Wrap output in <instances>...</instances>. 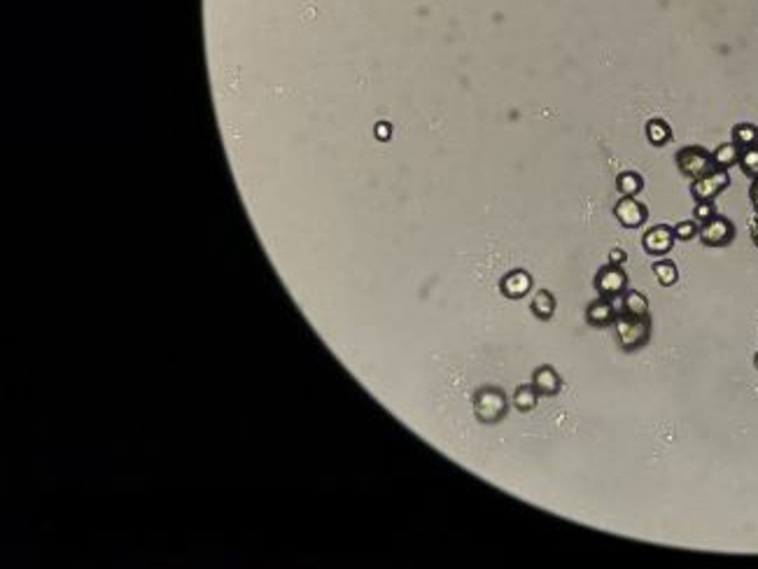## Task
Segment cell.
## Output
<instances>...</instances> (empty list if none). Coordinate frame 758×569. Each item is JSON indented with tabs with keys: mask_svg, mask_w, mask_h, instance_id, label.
<instances>
[{
	"mask_svg": "<svg viewBox=\"0 0 758 569\" xmlns=\"http://www.w3.org/2000/svg\"><path fill=\"white\" fill-rule=\"evenodd\" d=\"M390 135H392V126H390V124H385V122L376 124V138H378V140H387Z\"/></svg>",
	"mask_w": 758,
	"mask_h": 569,
	"instance_id": "obj_24",
	"label": "cell"
},
{
	"mask_svg": "<svg viewBox=\"0 0 758 569\" xmlns=\"http://www.w3.org/2000/svg\"><path fill=\"white\" fill-rule=\"evenodd\" d=\"M677 168L681 170V175H686L689 180H698L704 173L714 168V159L712 152H707L700 145H689L681 147L677 152Z\"/></svg>",
	"mask_w": 758,
	"mask_h": 569,
	"instance_id": "obj_3",
	"label": "cell"
},
{
	"mask_svg": "<svg viewBox=\"0 0 758 569\" xmlns=\"http://www.w3.org/2000/svg\"><path fill=\"white\" fill-rule=\"evenodd\" d=\"M739 154H742V150L735 145V142H726V145H719L716 150L712 152V159H714V166L716 168H733V166L739 164Z\"/></svg>",
	"mask_w": 758,
	"mask_h": 569,
	"instance_id": "obj_14",
	"label": "cell"
},
{
	"mask_svg": "<svg viewBox=\"0 0 758 569\" xmlns=\"http://www.w3.org/2000/svg\"><path fill=\"white\" fill-rule=\"evenodd\" d=\"M537 401H539V394L534 392V388H532L530 383H527V385H518V388H516V392H514V397H511V404H514L516 411H520V413L534 411Z\"/></svg>",
	"mask_w": 758,
	"mask_h": 569,
	"instance_id": "obj_15",
	"label": "cell"
},
{
	"mask_svg": "<svg viewBox=\"0 0 758 569\" xmlns=\"http://www.w3.org/2000/svg\"><path fill=\"white\" fill-rule=\"evenodd\" d=\"M749 199H751V205H754V210H756V215H758V180H751Z\"/></svg>",
	"mask_w": 758,
	"mask_h": 569,
	"instance_id": "obj_25",
	"label": "cell"
},
{
	"mask_svg": "<svg viewBox=\"0 0 758 569\" xmlns=\"http://www.w3.org/2000/svg\"><path fill=\"white\" fill-rule=\"evenodd\" d=\"M737 166L742 168V173L747 175L749 180H758V145L742 150Z\"/></svg>",
	"mask_w": 758,
	"mask_h": 569,
	"instance_id": "obj_20",
	"label": "cell"
},
{
	"mask_svg": "<svg viewBox=\"0 0 758 569\" xmlns=\"http://www.w3.org/2000/svg\"><path fill=\"white\" fill-rule=\"evenodd\" d=\"M530 385L539 397H555L562 392V378L555 366H551V364L537 366V369L532 371Z\"/></svg>",
	"mask_w": 758,
	"mask_h": 569,
	"instance_id": "obj_11",
	"label": "cell"
},
{
	"mask_svg": "<svg viewBox=\"0 0 758 569\" xmlns=\"http://www.w3.org/2000/svg\"><path fill=\"white\" fill-rule=\"evenodd\" d=\"M595 292L597 296H604V299H621V294L628 289V274L616 264H607L602 266L600 271L595 274Z\"/></svg>",
	"mask_w": 758,
	"mask_h": 569,
	"instance_id": "obj_5",
	"label": "cell"
},
{
	"mask_svg": "<svg viewBox=\"0 0 758 569\" xmlns=\"http://www.w3.org/2000/svg\"><path fill=\"white\" fill-rule=\"evenodd\" d=\"M628 262V254L621 250V247H614V250L609 252V264H616V266H623Z\"/></svg>",
	"mask_w": 758,
	"mask_h": 569,
	"instance_id": "obj_23",
	"label": "cell"
},
{
	"mask_svg": "<svg viewBox=\"0 0 758 569\" xmlns=\"http://www.w3.org/2000/svg\"><path fill=\"white\" fill-rule=\"evenodd\" d=\"M728 185H731V175L724 168H714L709 173H704L702 177L693 180L691 185V197L696 199V203H702V201H714L719 194H724Z\"/></svg>",
	"mask_w": 758,
	"mask_h": 569,
	"instance_id": "obj_4",
	"label": "cell"
},
{
	"mask_svg": "<svg viewBox=\"0 0 758 569\" xmlns=\"http://www.w3.org/2000/svg\"><path fill=\"white\" fill-rule=\"evenodd\" d=\"M621 313L632 317H649L651 315L649 299L639 289H625L621 294Z\"/></svg>",
	"mask_w": 758,
	"mask_h": 569,
	"instance_id": "obj_12",
	"label": "cell"
},
{
	"mask_svg": "<svg viewBox=\"0 0 758 569\" xmlns=\"http://www.w3.org/2000/svg\"><path fill=\"white\" fill-rule=\"evenodd\" d=\"M616 317H619V308H616L614 299H604V296H597L593 299L588 306H586V322L595 329H607L614 327Z\"/></svg>",
	"mask_w": 758,
	"mask_h": 569,
	"instance_id": "obj_9",
	"label": "cell"
},
{
	"mask_svg": "<svg viewBox=\"0 0 758 569\" xmlns=\"http://www.w3.org/2000/svg\"><path fill=\"white\" fill-rule=\"evenodd\" d=\"M555 308H558V301H555V294L551 292V289H537V292L532 294L530 311L537 320L549 322V320L555 315Z\"/></svg>",
	"mask_w": 758,
	"mask_h": 569,
	"instance_id": "obj_13",
	"label": "cell"
},
{
	"mask_svg": "<svg viewBox=\"0 0 758 569\" xmlns=\"http://www.w3.org/2000/svg\"><path fill=\"white\" fill-rule=\"evenodd\" d=\"M654 276L656 280L663 284V287H672L674 282L679 280V269L674 262H669V259H661V262H654Z\"/></svg>",
	"mask_w": 758,
	"mask_h": 569,
	"instance_id": "obj_19",
	"label": "cell"
},
{
	"mask_svg": "<svg viewBox=\"0 0 758 569\" xmlns=\"http://www.w3.org/2000/svg\"><path fill=\"white\" fill-rule=\"evenodd\" d=\"M499 292H502L504 299H509V301L525 299V296L532 292V276L522 269L509 271V274H504L502 280H499Z\"/></svg>",
	"mask_w": 758,
	"mask_h": 569,
	"instance_id": "obj_10",
	"label": "cell"
},
{
	"mask_svg": "<svg viewBox=\"0 0 758 569\" xmlns=\"http://www.w3.org/2000/svg\"><path fill=\"white\" fill-rule=\"evenodd\" d=\"M731 133H733V142H735L739 150H747V147L758 145V126L756 124H749V122L735 124Z\"/></svg>",
	"mask_w": 758,
	"mask_h": 569,
	"instance_id": "obj_16",
	"label": "cell"
},
{
	"mask_svg": "<svg viewBox=\"0 0 758 569\" xmlns=\"http://www.w3.org/2000/svg\"><path fill=\"white\" fill-rule=\"evenodd\" d=\"M754 366H756V369H758V355H756V357H754Z\"/></svg>",
	"mask_w": 758,
	"mask_h": 569,
	"instance_id": "obj_27",
	"label": "cell"
},
{
	"mask_svg": "<svg viewBox=\"0 0 758 569\" xmlns=\"http://www.w3.org/2000/svg\"><path fill=\"white\" fill-rule=\"evenodd\" d=\"M714 215H716V208H714L712 201H702V203H698L696 210H693V219H696L698 224L709 222V219H712Z\"/></svg>",
	"mask_w": 758,
	"mask_h": 569,
	"instance_id": "obj_22",
	"label": "cell"
},
{
	"mask_svg": "<svg viewBox=\"0 0 758 569\" xmlns=\"http://www.w3.org/2000/svg\"><path fill=\"white\" fill-rule=\"evenodd\" d=\"M614 217L621 222V227H625V229H639L642 224H646V217H649V212H646L644 203H639V201L634 199V197H621L614 203Z\"/></svg>",
	"mask_w": 758,
	"mask_h": 569,
	"instance_id": "obj_8",
	"label": "cell"
},
{
	"mask_svg": "<svg viewBox=\"0 0 758 569\" xmlns=\"http://www.w3.org/2000/svg\"><path fill=\"white\" fill-rule=\"evenodd\" d=\"M651 315L649 317H632L619 311V317L614 322L616 331V343L623 353H637L642 350L646 343L651 341Z\"/></svg>",
	"mask_w": 758,
	"mask_h": 569,
	"instance_id": "obj_2",
	"label": "cell"
},
{
	"mask_svg": "<svg viewBox=\"0 0 758 569\" xmlns=\"http://www.w3.org/2000/svg\"><path fill=\"white\" fill-rule=\"evenodd\" d=\"M646 138H649L651 145L663 147L672 140V129H669V124L665 120H651L646 124Z\"/></svg>",
	"mask_w": 758,
	"mask_h": 569,
	"instance_id": "obj_18",
	"label": "cell"
},
{
	"mask_svg": "<svg viewBox=\"0 0 758 569\" xmlns=\"http://www.w3.org/2000/svg\"><path fill=\"white\" fill-rule=\"evenodd\" d=\"M751 238H754L756 247H758V215H756L754 222H751Z\"/></svg>",
	"mask_w": 758,
	"mask_h": 569,
	"instance_id": "obj_26",
	"label": "cell"
},
{
	"mask_svg": "<svg viewBox=\"0 0 758 569\" xmlns=\"http://www.w3.org/2000/svg\"><path fill=\"white\" fill-rule=\"evenodd\" d=\"M474 418L481 425H499L509 413V397L499 385H483L474 392Z\"/></svg>",
	"mask_w": 758,
	"mask_h": 569,
	"instance_id": "obj_1",
	"label": "cell"
},
{
	"mask_svg": "<svg viewBox=\"0 0 758 569\" xmlns=\"http://www.w3.org/2000/svg\"><path fill=\"white\" fill-rule=\"evenodd\" d=\"M642 187H644L642 175L634 173V170H623L616 177V189L621 192V197H637L642 192Z\"/></svg>",
	"mask_w": 758,
	"mask_h": 569,
	"instance_id": "obj_17",
	"label": "cell"
},
{
	"mask_svg": "<svg viewBox=\"0 0 758 569\" xmlns=\"http://www.w3.org/2000/svg\"><path fill=\"white\" fill-rule=\"evenodd\" d=\"M698 236H700L702 245H707V247H726V245H731L733 238H735V224L728 217L714 215L709 222L700 224Z\"/></svg>",
	"mask_w": 758,
	"mask_h": 569,
	"instance_id": "obj_6",
	"label": "cell"
},
{
	"mask_svg": "<svg viewBox=\"0 0 758 569\" xmlns=\"http://www.w3.org/2000/svg\"><path fill=\"white\" fill-rule=\"evenodd\" d=\"M674 238L677 241H691L698 236V231H700V224L696 222V219H686V222H679L674 224Z\"/></svg>",
	"mask_w": 758,
	"mask_h": 569,
	"instance_id": "obj_21",
	"label": "cell"
},
{
	"mask_svg": "<svg viewBox=\"0 0 758 569\" xmlns=\"http://www.w3.org/2000/svg\"><path fill=\"white\" fill-rule=\"evenodd\" d=\"M674 229L667 224H656V227L646 229L642 236L644 252L651 257H665V254L674 247Z\"/></svg>",
	"mask_w": 758,
	"mask_h": 569,
	"instance_id": "obj_7",
	"label": "cell"
}]
</instances>
